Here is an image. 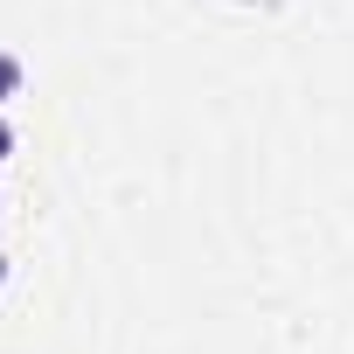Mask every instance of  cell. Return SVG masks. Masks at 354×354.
<instances>
[{"label":"cell","mask_w":354,"mask_h":354,"mask_svg":"<svg viewBox=\"0 0 354 354\" xmlns=\"http://www.w3.org/2000/svg\"><path fill=\"white\" fill-rule=\"evenodd\" d=\"M21 91V56H8V49H0V104H8Z\"/></svg>","instance_id":"6da1fadb"},{"label":"cell","mask_w":354,"mask_h":354,"mask_svg":"<svg viewBox=\"0 0 354 354\" xmlns=\"http://www.w3.org/2000/svg\"><path fill=\"white\" fill-rule=\"evenodd\" d=\"M8 153H15V125H8V118H0V160H8Z\"/></svg>","instance_id":"7a4b0ae2"},{"label":"cell","mask_w":354,"mask_h":354,"mask_svg":"<svg viewBox=\"0 0 354 354\" xmlns=\"http://www.w3.org/2000/svg\"><path fill=\"white\" fill-rule=\"evenodd\" d=\"M0 285H8V257H0Z\"/></svg>","instance_id":"3957f363"}]
</instances>
